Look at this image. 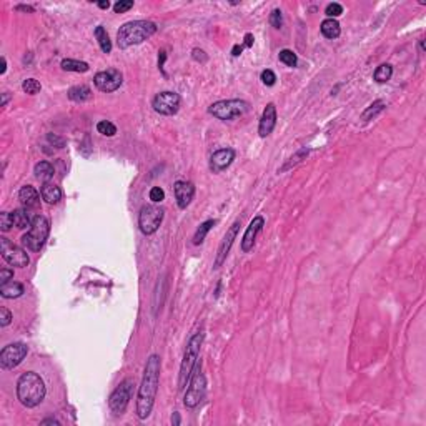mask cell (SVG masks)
I'll list each match as a JSON object with an SVG mask.
<instances>
[{
  "label": "cell",
  "mask_w": 426,
  "mask_h": 426,
  "mask_svg": "<svg viewBox=\"0 0 426 426\" xmlns=\"http://www.w3.org/2000/svg\"><path fill=\"white\" fill-rule=\"evenodd\" d=\"M47 388L40 375L35 371H27L17 381V398L25 408H35L45 400Z\"/></svg>",
  "instance_id": "2"
},
{
  "label": "cell",
  "mask_w": 426,
  "mask_h": 426,
  "mask_svg": "<svg viewBox=\"0 0 426 426\" xmlns=\"http://www.w3.org/2000/svg\"><path fill=\"white\" fill-rule=\"evenodd\" d=\"M215 223H216L215 220H207V221H203V223L198 226V230L195 231V235H193V245H200L202 241L205 240V236H207L208 231H210L213 226H215Z\"/></svg>",
  "instance_id": "29"
},
{
  "label": "cell",
  "mask_w": 426,
  "mask_h": 426,
  "mask_svg": "<svg viewBox=\"0 0 426 426\" xmlns=\"http://www.w3.org/2000/svg\"><path fill=\"white\" fill-rule=\"evenodd\" d=\"M163 208L157 205H143L140 213H138V226H140L143 235H153L160 228L163 221Z\"/></svg>",
  "instance_id": "8"
},
{
  "label": "cell",
  "mask_w": 426,
  "mask_h": 426,
  "mask_svg": "<svg viewBox=\"0 0 426 426\" xmlns=\"http://www.w3.org/2000/svg\"><path fill=\"white\" fill-rule=\"evenodd\" d=\"M23 291H25V288H23L22 283H18V281H7V283H2L0 285V295L3 296V298L10 300V298H18V296L23 295Z\"/></svg>",
  "instance_id": "21"
},
{
  "label": "cell",
  "mask_w": 426,
  "mask_h": 426,
  "mask_svg": "<svg viewBox=\"0 0 426 426\" xmlns=\"http://www.w3.org/2000/svg\"><path fill=\"white\" fill-rule=\"evenodd\" d=\"M420 48H421V52L425 50V43H423V40H420Z\"/></svg>",
  "instance_id": "53"
},
{
  "label": "cell",
  "mask_w": 426,
  "mask_h": 426,
  "mask_svg": "<svg viewBox=\"0 0 426 426\" xmlns=\"http://www.w3.org/2000/svg\"><path fill=\"white\" fill-rule=\"evenodd\" d=\"M193 58H195V60L205 62V60H207V55H205V52H203V50H198V48H195V50H193Z\"/></svg>",
  "instance_id": "44"
},
{
  "label": "cell",
  "mask_w": 426,
  "mask_h": 426,
  "mask_svg": "<svg viewBox=\"0 0 426 426\" xmlns=\"http://www.w3.org/2000/svg\"><path fill=\"white\" fill-rule=\"evenodd\" d=\"M40 193H38L35 188L30 187V185H25L20 188V192H18V200H20L22 207L23 208H38V205H40Z\"/></svg>",
  "instance_id": "19"
},
{
  "label": "cell",
  "mask_w": 426,
  "mask_h": 426,
  "mask_svg": "<svg viewBox=\"0 0 426 426\" xmlns=\"http://www.w3.org/2000/svg\"><path fill=\"white\" fill-rule=\"evenodd\" d=\"M13 226V220L12 215L8 212H2L0 213V230L2 231H8Z\"/></svg>",
  "instance_id": "35"
},
{
  "label": "cell",
  "mask_w": 426,
  "mask_h": 426,
  "mask_svg": "<svg viewBox=\"0 0 426 426\" xmlns=\"http://www.w3.org/2000/svg\"><path fill=\"white\" fill-rule=\"evenodd\" d=\"M325 13L328 15V18H336V17H340L341 13H343V7H341L340 3H336V2L328 3L326 8H325Z\"/></svg>",
  "instance_id": "36"
},
{
  "label": "cell",
  "mask_w": 426,
  "mask_h": 426,
  "mask_svg": "<svg viewBox=\"0 0 426 426\" xmlns=\"http://www.w3.org/2000/svg\"><path fill=\"white\" fill-rule=\"evenodd\" d=\"M132 7H133L132 0H120V2H117L115 5H113V12H115V13H123V12L130 10Z\"/></svg>",
  "instance_id": "39"
},
{
  "label": "cell",
  "mask_w": 426,
  "mask_h": 426,
  "mask_svg": "<svg viewBox=\"0 0 426 426\" xmlns=\"http://www.w3.org/2000/svg\"><path fill=\"white\" fill-rule=\"evenodd\" d=\"M40 425H60L58 420H53V418H48V420H43Z\"/></svg>",
  "instance_id": "47"
},
{
  "label": "cell",
  "mask_w": 426,
  "mask_h": 426,
  "mask_svg": "<svg viewBox=\"0 0 426 426\" xmlns=\"http://www.w3.org/2000/svg\"><path fill=\"white\" fill-rule=\"evenodd\" d=\"M5 70H7V60L5 57H2V70H0V73H5Z\"/></svg>",
  "instance_id": "51"
},
{
  "label": "cell",
  "mask_w": 426,
  "mask_h": 426,
  "mask_svg": "<svg viewBox=\"0 0 426 426\" xmlns=\"http://www.w3.org/2000/svg\"><path fill=\"white\" fill-rule=\"evenodd\" d=\"M240 226H241V221L236 220L228 228V231H226V235L223 236V240H221V243L218 246V251H216V258H215V263H213V268H220V266L223 265V261L226 260V256H228L231 245H233L236 235H238Z\"/></svg>",
  "instance_id": "14"
},
{
  "label": "cell",
  "mask_w": 426,
  "mask_h": 426,
  "mask_svg": "<svg viewBox=\"0 0 426 426\" xmlns=\"http://www.w3.org/2000/svg\"><path fill=\"white\" fill-rule=\"evenodd\" d=\"M122 82H123V75H122L120 70H117V68L102 70L93 77V83H95V87L100 92H105V93L118 90L122 85Z\"/></svg>",
  "instance_id": "13"
},
{
  "label": "cell",
  "mask_w": 426,
  "mask_h": 426,
  "mask_svg": "<svg viewBox=\"0 0 426 426\" xmlns=\"http://www.w3.org/2000/svg\"><path fill=\"white\" fill-rule=\"evenodd\" d=\"M393 75V67L390 63H381V65L376 68L375 73H373V78L378 83H386Z\"/></svg>",
  "instance_id": "30"
},
{
  "label": "cell",
  "mask_w": 426,
  "mask_h": 426,
  "mask_svg": "<svg viewBox=\"0 0 426 426\" xmlns=\"http://www.w3.org/2000/svg\"><path fill=\"white\" fill-rule=\"evenodd\" d=\"M270 23L273 25L275 28H280L281 25H283V15H281V10H278V8H275L273 12H271L270 15Z\"/></svg>",
  "instance_id": "40"
},
{
  "label": "cell",
  "mask_w": 426,
  "mask_h": 426,
  "mask_svg": "<svg viewBox=\"0 0 426 426\" xmlns=\"http://www.w3.org/2000/svg\"><path fill=\"white\" fill-rule=\"evenodd\" d=\"M275 125H276V107H275V103H268L260 118V125H258L260 137L261 138L268 137L270 133L273 132Z\"/></svg>",
  "instance_id": "18"
},
{
  "label": "cell",
  "mask_w": 426,
  "mask_h": 426,
  "mask_svg": "<svg viewBox=\"0 0 426 426\" xmlns=\"http://www.w3.org/2000/svg\"><path fill=\"white\" fill-rule=\"evenodd\" d=\"M33 173H35L37 180H40L43 183L50 182L53 173H55V170H53V165L50 162H38L35 168H33Z\"/></svg>",
  "instance_id": "25"
},
{
  "label": "cell",
  "mask_w": 426,
  "mask_h": 426,
  "mask_svg": "<svg viewBox=\"0 0 426 426\" xmlns=\"http://www.w3.org/2000/svg\"><path fill=\"white\" fill-rule=\"evenodd\" d=\"M173 190H175V200L177 205L182 208H187L193 200V195H195V185L192 182H185V180H178L173 185Z\"/></svg>",
  "instance_id": "17"
},
{
  "label": "cell",
  "mask_w": 426,
  "mask_h": 426,
  "mask_svg": "<svg viewBox=\"0 0 426 426\" xmlns=\"http://www.w3.org/2000/svg\"><path fill=\"white\" fill-rule=\"evenodd\" d=\"M203 343V333H197L193 335L190 341L187 345L185 355H183L182 365H180V376H178V388L183 390L188 385V381L192 378V373L195 370L198 355H200V348Z\"/></svg>",
  "instance_id": "4"
},
{
  "label": "cell",
  "mask_w": 426,
  "mask_h": 426,
  "mask_svg": "<svg viewBox=\"0 0 426 426\" xmlns=\"http://www.w3.org/2000/svg\"><path fill=\"white\" fill-rule=\"evenodd\" d=\"M27 353H28V348L25 343H22V341L7 345L5 348L0 351V366H2L3 370L15 368V366L22 363Z\"/></svg>",
  "instance_id": "11"
},
{
  "label": "cell",
  "mask_w": 426,
  "mask_h": 426,
  "mask_svg": "<svg viewBox=\"0 0 426 426\" xmlns=\"http://www.w3.org/2000/svg\"><path fill=\"white\" fill-rule=\"evenodd\" d=\"M251 45H253V35H251V33H246L243 47H251Z\"/></svg>",
  "instance_id": "45"
},
{
  "label": "cell",
  "mask_w": 426,
  "mask_h": 426,
  "mask_svg": "<svg viewBox=\"0 0 426 426\" xmlns=\"http://www.w3.org/2000/svg\"><path fill=\"white\" fill-rule=\"evenodd\" d=\"M95 38L98 40V45H100L103 53H110L112 52V40H110V37H108L107 30L102 25H98L95 28Z\"/></svg>",
  "instance_id": "26"
},
{
  "label": "cell",
  "mask_w": 426,
  "mask_h": 426,
  "mask_svg": "<svg viewBox=\"0 0 426 426\" xmlns=\"http://www.w3.org/2000/svg\"><path fill=\"white\" fill-rule=\"evenodd\" d=\"M2 97H3V98H2V107H5V103L8 102V93H7V92L2 93Z\"/></svg>",
  "instance_id": "52"
},
{
  "label": "cell",
  "mask_w": 426,
  "mask_h": 426,
  "mask_svg": "<svg viewBox=\"0 0 426 426\" xmlns=\"http://www.w3.org/2000/svg\"><path fill=\"white\" fill-rule=\"evenodd\" d=\"M10 321H12V313H10V311H8L7 308L0 310V325L7 326V325H10Z\"/></svg>",
  "instance_id": "41"
},
{
  "label": "cell",
  "mask_w": 426,
  "mask_h": 426,
  "mask_svg": "<svg viewBox=\"0 0 426 426\" xmlns=\"http://www.w3.org/2000/svg\"><path fill=\"white\" fill-rule=\"evenodd\" d=\"M12 278H13V270L2 268V271H0V283H7V281H10Z\"/></svg>",
  "instance_id": "43"
},
{
  "label": "cell",
  "mask_w": 426,
  "mask_h": 426,
  "mask_svg": "<svg viewBox=\"0 0 426 426\" xmlns=\"http://www.w3.org/2000/svg\"><path fill=\"white\" fill-rule=\"evenodd\" d=\"M97 130H98V133H102V135H105V137H113L117 133V127L113 125L112 122L102 120V122L97 123Z\"/></svg>",
  "instance_id": "33"
},
{
  "label": "cell",
  "mask_w": 426,
  "mask_h": 426,
  "mask_svg": "<svg viewBox=\"0 0 426 426\" xmlns=\"http://www.w3.org/2000/svg\"><path fill=\"white\" fill-rule=\"evenodd\" d=\"M0 250H2V258L7 261L8 265L17 266V268H25L30 263V258H28L27 251L20 248V246L13 245L12 241H8V238L2 236L0 238Z\"/></svg>",
  "instance_id": "10"
},
{
  "label": "cell",
  "mask_w": 426,
  "mask_h": 426,
  "mask_svg": "<svg viewBox=\"0 0 426 426\" xmlns=\"http://www.w3.org/2000/svg\"><path fill=\"white\" fill-rule=\"evenodd\" d=\"M263 225H265V218L261 215L255 216V218L250 221L248 228H246L245 235H243V240H241V250H243V253H248L250 250H253L255 241H256V235L261 231Z\"/></svg>",
  "instance_id": "16"
},
{
  "label": "cell",
  "mask_w": 426,
  "mask_h": 426,
  "mask_svg": "<svg viewBox=\"0 0 426 426\" xmlns=\"http://www.w3.org/2000/svg\"><path fill=\"white\" fill-rule=\"evenodd\" d=\"M157 32V25L150 20H132L123 23L117 32V43L120 48H128L132 45L145 42Z\"/></svg>",
  "instance_id": "3"
},
{
  "label": "cell",
  "mask_w": 426,
  "mask_h": 426,
  "mask_svg": "<svg viewBox=\"0 0 426 426\" xmlns=\"http://www.w3.org/2000/svg\"><path fill=\"white\" fill-rule=\"evenodd\" d=\"M93 97L92 90L88 88L87 85H75L68 90V98L77 103H83V102H88L90 98Z\"/></svg>",
  "instance_id": "22"
},
{
  "label": "cell",
  "mask_w": 426,
  "mask_h": 426,
  "mask_svg": "<svg viewBox=\"0 0 426 426\" xmlns=\"http://www.w3.org/2000/svg\"><path fill=\"white\" fill-rule=\"evenodd\" d=\"M47 140L52 143V145H55L57 148H63V145H65V140L57 135H53V133H48L47 135Z\"/></svg>",
  "instance_id": "42"
},
{
  "label": "cell",
  "mask_w": 426,
  "mask_h": 426,
  "mask_svg": "<svg viewBox=\"0 0 426 426\" xmlns=\"http://www.w3.org/2000/svg\"><path fill=\"white\" fill-rule=\"evenodd\" d=\"M98 7H100V8H108V7H110V2H108V0H107V2H105V0H103V2H98Z\"/></svg>",
  "instance_id": "50"
},
{
  "label": "cell",
  "mask_w": 426,
  "mask_h": 426,
  "mask_svg": "<svg viewBox=\"0 0 426 426\" xmlns=\"http://www.w3.org/2000/svg\"><path fill=\"white\" fill-rule=\"evenodd\" d=\"M22 88H23V92L28 93V95H35V93L40 92L42 85H40V82L35 80V78H27V80L22 83Z\"/></svg>",
  "instance_id": "34"
},
{
  "label": "cell",
  "mask_w": 426,
  "mask_h": 426,
  "mask_svg": "<svg viewBox=\"0 0 426 426\" xmlns=\"http://www.w3.org/2000/svg\"><path fill=\"white\" fill-rule=\"evenodd\" d=\"M132 390H133V380L127 378L123 380L120 385L113 390V393L110 395V400H108V406H110L112 413L120 416L125 413L128 403H130L132 398Z\"/></svg>",
  "instance_id": "9"
},
{
  "label": "cell",
  "mask_w": 426,
  "mask_h": 426,
  "mask_svg": "<svg viewBox=\"0 0 426 426\" xmlns=\"http://www.w3.org/2000/svg\"><path fill=\"white\" fill-rule=\"evenodd\" d=\"M385 107H386V103L383 102V100H376V102H373L371 103V105L366 108V110L361 113V120L363 122H370V120H373V118L378 115V113H381L385 110Z\"/></svg>",
  "instance_id": "28"
},
{
  "label": "cell",
  "mask_w": 426,
  "mask_h": 426,
  "mask_svg": "<svg viewBox=\"0 0 426 426\" xmlns=\"http://www.w3.org/2000/svg\"><path fill=\"white\" fill-rule=\"evenodd\" d=\"M160 356L152 355L147 360L143 380L137 396V416L140 420H147L153 410V403H155V396L158 391V381H160Z\"/></svg>",
  "instance_id": "1"
},
{
  "label": "cell",
  "mask_w": 426,
  "mask_h": 426,
  "mask_svg": "<svg viewBox=\"0 0 426 426\" xmlns=\"http://www.w3.org/2000/svg\"><path fill=\"white\" fill-rule=\"evenodd\" d=\"M10 215L13 220V226H17L18 230H25L32 226L33 218H30V215H28L27 210H23V208H17V210H13Z\"/></svg>",
  "instance_id": "23"
},
{
  "label": "cell",
  "mask_w": 426,
  "mask_h": 426,
  "mask_svg": "<svg viewBox=\"0 0 426 426\" xmlns=\"http://www.w3.org/2000/svg\"><path fill=\"white\" fill-rule=\"evenodd\" d=\"M306 155H308V148H301V150H300V152H296V153H295V157H291L290 160L286 162L285 165L281 167L278 172H286V170H290L291 167H295L296 163H300L301 160H303V158H305Z\"/></svg>",
  "instance_id": "31"
},
{
  "label": "cell",
  "mask_w": 426,
  "mask_h": 426,
  "mask_svg": "<svg viewBox=\"0 0 426 426\" xmlns=\"http://www.w3.org/2000/svg\"><path fill=\"white\" fill-rule=\"evenodd\" d=\"M62 70L65 72H77V73H83L88 70V63L87 62H80V60H72V58H65L60 63Z\"/></svg>",
  "instance_id": "27"
},
{
  "label": "cell",
  "mask_w": 426,
  "mask_h": 426,
  "mask_svg": "<svg viewBox=\"0 0 426 426\" xmlns=\"http://www.w3.org/2000/svg\"><path fill=\"white\" fill-rule=\"evenodd\" d=\"M172 423L175 425V426L180 425V415H178V413H173V416H172Z\"/></svg>",
  "instance_id": "48"
},
{
  "label": "cell",
  "mask_w": 426,
  "mask_h": 426,
  "mask_svg": "<svg viewBox=\"0 0 426 426\" xmlns=\"http://www.w3.org/2000/svg\"><path fill=\"white\" fill-rule=\"evenodd\" d=\"M205 395H207V378H205V375L202 373L200 365H198V361H197L195 370H193V373H192V378L188 381V390L185 393V398H183V405L190 410L197 408V406L203 401V398H205Z\"/></svg>",
  "instance_id": "7"
},
{
  "label": "cell",
  "mask_w": 426,
  "mask_h": 426,
  "mask_svg": "<svg viewBox=\"0 0 426 426\" xmlns=\"http://www.w3.org/2000/svg\"><path fill=\"white\" fill-rule=\"evenodd\" d=\"M320 30H321V33H323V37H326V38H338L340 33H341L340 23L336 18H325V20L321 22Z\"/></svg>",
  "instance_id": "24"
},
{
  "label": "cell",
  "mask_w": 426,
  "mask_h": 426,
  "mask_svg": "<svg viewBox=\"0 0 426 426\" xmlns=\"http://www.w3.org/2000/svg\"><path fill=\"white\" fill-rule=\"evenodd\" d=\"M241 50H243V45H235L233 50H231V53H233V57H238L241 53Z\"/></svg>",
  "instance_id": "46"
},
{
  "label": "cell",
  "mask_w": 426,
  "mask_h": 426,
  "mask_svg": "<svg viewBox=\"0 0 426 426\" xmlns=\"http://www.w3.org/2000/svg\"><path fill=\"white\" fill-rule=\"evenodd\" d=\"M40 195H42V200H45L48 205H57V203L62 200L60 187L53 185V183H50V182H47V183H43V185H42Z\"/></svg>",
  "instance_id": "20"
},
{
  "label": "cell",
  "mask_w": 426,
  "mask_h": 426,
  "mask_svg": "<svg viewBox=\"0 0 426 426\" xmlns=\"http://www.w3.org/2000/svg\"><path fill=\"white\" fill-rule=\"evenodd\" d=\"M280 62L285 63L286 67H296V63H298V58H296V55L291 50H288V48H285V50L280 52Z\"/></svg>",
  "instance_id": "32"
},
{
  "label": "cell",
  "mask_w": 426,
  "mask_h": 426,
  "mask_svg": "<svg viewBox=\"0 0 426 426\" xmlns=\"http://www.w3.org/2000/svg\"><path fill=\"white\" fill-rule=\"evenodd\" d=\"M235 150L233 148H220L210 157V170L213 173H220L226 170L235 160Z\"/></svg>",
  "instance_id": "15"
},
{
  "label": "cell",
  "mask_w": 426,
  "mask_h": 426,
  "mask_svg": "<svg viewBox=\"0 0 426 426\" xmlns=\"http://www.w3.org/2000/svg\"><path fill=\"white\" fill-rule=\"evenodd\" d=\"M250 110V103L240 98H233V100H220L212 103L208 112L218 120H233L236 117L245 115Z\"/></svg>",
  "instance_id": "6"
},
{
  "label": "cell",
  "mask_w": 426,
  "mask_h": 426,
  "mask_svg": "<svg viewBox=\"0 0 426 426\" xmlns=\"http://www.w3.org/2000/svg\"><path fill=\"white\" fill-rule=\"evenodd\" d=\"M17 10H23V12H33V8H32V7H28V5H18V7H17Z\"/></svg>",
  "instance_id": "49"
},
{
  "label": "cell",
  "mask_w": 426,
  "mask_h": 426,
  "mask_svg": "<svg viewBox=\"0 0 426 426\" xmlns=\"http://www.w3.org/2000/svg\"><path fill=\"white\" fill-rule=\"evenodd\" d=\"M150 200L153 203H160L165 200V192H163V188L160 187H153L150 190Z\"/></svg>",
  "instance_id": "38"
},
{
  "label": "cell",
  "mask_w": 426,
  "mask_h": 426,
  "mask_svg": "<svg viewBox=\"0 0 426 426\" xmlns=\"http://www.w3.org/2000/svg\"><path fill=\"white\" fill-rule=\"evenodd\" d=\"M48 233H50V221L43 215H35L32 220V226L22 236V243L27 250L40 251L48 238Z\"/></svg>",
  "instance_id": "5"
},
{
  "label": "cell",
  "mask_w": 426,
  "mask_h": 426,
  "mask_svg": "<svg viewBox=\"0 0 426 426\" xmlns=\"http://www.w3.org/2000/svg\"><path fill=\"white\" fill-rule=\"evenodd\" d=\"M261 82H263L266 87L275 85V82H276V75L273 73V70H270V68H266V70L261 72Z\"/></svg>",
  "instance_id": "37"
},
{
  "label": "cell",
  "mask_w": 426,
  "mask_h": 426,
  "mask_svg": "<svg viewBox=\"0 0 426 426\" xmlns=\"http://www.w3.org/2000/svg\"><path fill=\"white\" fill-rule=\"evenodd\" d=\"M152 107L160 115H175L180 110V95L175 92H160L153 97Z\"/></svg>",
  "instance_id": "12"
}]
</instances>
